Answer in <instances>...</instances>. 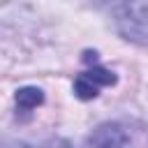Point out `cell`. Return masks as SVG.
Instances as JSON below:
<instances>
[{
    "instance_id": "1",
    "label": "cell",
    "mask_w": 148,
    "mask_h": 148,
    "mask_svg": "<svg viewBox=\"0 0 148 148\" xmlns=\"http://www.w3.org/2000/svg\"><path fill=\"white\" fill-rule=\"evenodd\" d=\"M83 148H148V125L139 120H109L92 130Z\"/></svg>"
},
{
    "instance_id": "2",
    "label": "cell",
    "mask_w": 148,
    "mask_h": 148,
    "mask_svg": "<svg viewBox=\"0 0 148 148\" xmlns=\"http://www.w3.org/2000/svg\"><path fill=\"white\" fill-rule=\"evenodd\" d=\"M116 30L132 44H148V0L143 2H118L111 7Z\"/></svg>"
},
{
    "instance_id": "3",
    "label": "cell",
    "mask_w": 148,
    "mask_h": 148,
    "mask_svg": "<svg viewBox=\"0 0 148 148\" xmlns=\"http://www.w3.org/2000/svg\"><path fill=\"white\" fill-rule=\"evenodd\" d=\"M116 83V74L104 69L102 65H97V60L92 62L90 69L81 72L74 81V92L79 99H92L99 95V88L102 86H113Z\"/></svg>"
},
{
    "instance_id": "4",
    "label": "cell",
    "mask_w": 148,
    "mask_h": 148,
    "mask_svg": "<svg viewBox=\"0 0 148 148\" xmlns=\"http://www.w3.org/2000/svg\"><path fill=\"white\" fill-rule=\"evenodd\" d=\"M0 148H72V146L65 139H58V136H49V139H39V141L0 136Z\"/></svg>"
},
{
    "instance_id": "5",
    "label": "cell",
    "mask_w": 148,
    "mask_h": 148,
    "mask_svg": "<svg viewBox=\"0 0 148 148\" xmlns=\"http://www.w3.org/2000/svg\"><path fill=\"white\" fill-rule=\"evenodd\" d=\"M42 102H44V92H42L39 88L25 86V88L16 90V106H18L21 111H25V113L32 111V109H37Z\"/></svg>"
}]
</instances>
